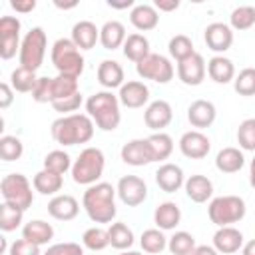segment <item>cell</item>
<instances>
[{
    "instance_id": "cell-50",
    "label": "cell",
    "mask_w": 255,
    "mask_h": 255,
    "mask_svg": "<svg viewBox=\"0 0 255 255\" xmlns=\"http://www.w3.org/2000/svg\"><path fill=\"white\" fill-rule=\"evenodd\" d=\"M8 255H44V253H40V245H36V243H32V241L22 237V239H16L10 245Z\"/></svg>"
},
{
    "instance_id": "cell-43",
    "label": "cell",
    "mask_w": 255,
    "mask_h": 255,
    "mask_svg": "<svg viewBox=\"0 0 255 255\" xmlns=\"http://www.w3.org/2000/svg\"><path fill=\"white\" fill-rule=\"evenodd\" d=\"M24 153V143L16 135H2L0 137V157L4 161H16Z\"/></svg>"
},
{
    "instance_id": "cell-5",
    "label": "cell",
    "mask_w": 255,
    "mask_h": 255,
    "mask_svg": "<svg viewBox=\"0 0 255 255\" xmlns=\"http://www.w3.org/2000/svg\"><path fill=\"white\" fill-rule=\"evenodd\" d=\"M50 60L58 74L80 78L84 72V56L80 54V48L72 42V38H58L52 46Z\"/></svg>"
},
{
    "instance_id": "cell-8",
    "label": "cell",
    "mask_w": 255,
    "mask_h": 255,
    "mask_svg": "<svg viewBox=\"0 0 255 255\" xmlns=\"http://www.w3.org/2000/svg\"><path fill=\"white\" fill-rule=\"evenodd\" d=\"M0 195L6 203H12L20 209H28L34 201V191L26 175L22 173H8L0 181Z\"/></svg>"
},
{
    "instance_id": "cell-46",
    "label": "cell",
    "mask_w": 255,
    "mask_h": 255,
    "mask_svg": "<svg viewBox=\"0 0 255 255\" xmlns=\"http://www.w3.org/2000/svg\"><path fill=\"white\" fill-rule=\"evenodd\" d=\"M233 88L239 96H255V68H243L235 76Z\"/></svg>"
},
{
    "instance_id": "cell-11",
    "label": "cell",
    "mask_w": 255,
    "mask_h": 255,
    "mask_svg": "<svg viewBox=\"0 0 255 255\" xmlns=\"http://www.w3.org/2000/svg\"><path fill=\"white\" fill-rule=\"evenodd\" d=\"M116 191H118V197L122 199V203L128 205V207H137L147 197V185L137 175H124V177H120Z\"/></svg>"
},
{
    "instance_id": "cell-17",
    "label": "cell",
    "mask_w": 255,
    "mask_h": 255,
    "mask_svg": "<svg viewBox=\"0 0 255 255\" xmlns=\"http://www.w3.org/2000/svg\"><path fill=\"white\" fill-rule=\"evenodd\" d=\"M120 155H122L124 163L133 165V167H141V165H147L153 161L147 139H129L128 143L122 145Z\"/></svg>"
},
{
    "instance_id": "cell-9",
    "label": "cell",
    "mask_w": 255,
    "mask_h": 255,
    "mask_svg": "<svg viewBox=\"0 0 255 255\" xmlns=\"http://www.w3.org/2000/svg\"><path fill=\"white\" fill-rule=\"evenodd\" d=\"M135 72L139 78L143 80H151V82H157V84H167L175 70H173V64L169 62V58L161 56V54H149L145 56L141 62L135 64Z\"/></svg>"
},
{
    "instance_id": "cell-48",
    "label": "cell",
    "mask_w": 255,
    "mask_h": 255,
    "mask_svg": "<svg viewBox=\"0 0 255 255\" xmlns=\"http://www.w3.org/2000/svg\"><path fill=\"white\" fill-rule=\"evenodd\" d=\"M44 255H84V247L74 241H64V243H54L50 245Z\"/></svg>"
},
{
    "instance_id": "cell-29",
    "label": "cell",
    "mask_w": 255,
    "mask_h": 255,
    "mask_svg": "<svg viewBox=\"0 0 255 255\" xmlns=\"http://www.w3.org/2000/svg\"><path fill=\"white\" fill-rule=\"evenodd\" d=\"M207 74L215 84H229L235 80V66L225 56H213L207 62Z\"/></svg>"
},
{
    "instance_id": "cell-18",
    "label": "cell",
    "mask_w": 255,
    "mask_h": 255,
    "mask_svg": "<svg viewBox=\"0 0 255 255\" xmlns=\"http://www.w3.org/2000/svg\"><path fill=\"white\" fill-rule=\"evenodd\" d=\"M215 118H217V110H215L213 102H209V100H195L187 108V120L197 129L209 128L215 122Z\"/></svg>"
},
{
    "instance_id": "cell-40",
    "label": "cell",
    "mask_w": 255,
    "mask_h": 255,
    "mask_svg": "<svg viewBox=\"0 0 255 255\" xmlns=\"http://www.w3.org/2000/svg\"><path fill=\"white\" fill-rule=\"evenodd\" d=\"M52 92H54V102L78 94V92H80V90H78V78L58 74L56 78H52ZM54 102H52V104H54Z\"/></svg>"
},
{
    "instance_id": "cell-37",
    "label": "cell",
    "mask_w": 255,
    "mask_h": 255,
    "mask_svg": "<svg viewBox=\"0 0 255 255\" xmlns=\"http://www.w3.org/2000/svg\"><path fill=\"white\" fill-rule=\"evenodd\" d=\"M22 219H24V209H20V207H16L12 203L2 201V205H0V229L4 233H10L16 227H20Z\"/></svg>"
},
{
    "instance_id": "cell-52",
    "label": "cell",
    "mask_w": 255,
    "mask_h": 255,
    "mask_svg": "<svg viewBox=\"0 0 255 255\" xmlns=\"http://www.w3.org/2000/svg\"><path fill=\"white\" fill-rule=\"evenodd\" d=\"M10 8L16 10V12H22V14H28L36 8V2L34 0H10Z\"/></svg>"
},
{
    "instance_id": "cell-57",
    "label": "cell",
    "mask_w": 255,
    "mask_h": 255,
    "mask_svg": "<svg viewBox=\"0 0 255 255\" xmlns=\"http://www.w3.org/2000/svg\"><path fill=\"white\" fill-rule=\"evenodd\" d=\"M249 183H251V187L255 189V157H253L251 163H249Z\"/></svg>"
},
{
    "instance_id": "cell-1",
    "label": "cell",
    "mask_w": 255,
    "mask_h": 255,
    "mask_svg": "<svg viewBox=\"0 0 255 255\" xmlns=\"http://www.w3.org/2000/svg\"><path fill=\"white\" fill-rule=\"evenodd\" d=\"M116 187L106 181H98L84 191L82 205L88 217L94 223H112L118 209H116Z\"/></svg>"
},
{
    "instance_id": "cell-20",
    "label": "cell",
    "mask_w": 255,
    "mask_h": 255,
    "mask_svg": "<svg viewBox=\"0 0 255 255\" xmlns=\"http://www.w3.org/2000/svg\"><path fill=\"white\" fill-rule=\"evenodd\" d=\"M78 211H80V203L74 195L62 193V195H54L48 201V213L58 221H70L78 215Z\"/></svg>"
},
{
    "instance_id": "cell-55",
    "label": "cell",
    "mask_w": 255,
    "mask_h": 255,
    "mask_svg": "<svg viewBox=\"0 0 255 255\" xmlns=\"http://www.w3.org/2000/svg\"><path fill=\"white\" fill-rule=\"evenodd\" d=\"M241 253H243V255H255V239H251V241L243 243Z\"/></svg>"
},
{
    "instance_id": "cell-33",
    "label": "cell",
    "mask_w": 255,
    "mask_h": 255,
    "mask_svg": "<svg viewBox=\"0 0 255 255\" xmlns=\"http://www.w3.org/2000/svg\"><path fill=\"white\" fill-rule=\"evenodd\" d=\"M147 139V145H149V151H151V157L153 161H163L171 155L173 151V139L169 133L165 131H153Z\"/></svg>"
},
{
    "instance_id": "cell-41",
    "label": "cell",
    "mask_w": 255,
    "mask_h": 255,
    "mask_svg": "<svg viewBox=\"0 0 255 255\" xmlns=\"http://www.w3.org/2000/svg\"><path fill=\"white\" fill-rule=\"evenodd\" d=\"M167 50H169V56H171L175 62H181V60L189 58L191 54H195L193 42H191V38L185 36V34L173 36V38L169 40V44H167Z\"/></svg>"
},
{
    "instance_id": "cell-49",
    "label": "cell",
    "mask_w": 255,
    "mask_h": 255,
    "mask_svg": "<svg viewBox=\"0 0 255 255\" xmlns=\"http://www.w3.org/2000/svg\"><path fill=\"white\" fill-rule=\"evenodd\" d=\"M82 94L78 92V94H74V96H70V98H64V100H58V102H54L52 104V108L56 110V112H60V114H64V116H70V114H74L80 106H82Z\"/></svg>"
},
{
    "instance_id": "cell-16",
    "label": "cell",
    "mask_w": 255,
    "mask_h": 255,
    "mask_svg": "<svg viewBox=\"0 0 255 255\" xmlns=\"http://www.w3.org/2000/svg\"><path fill=\"white\" fill-rule=\"evenodd\" d=\"M118 98H120V104L126 108H131V110L143 108L149 100V88L139 80H131L120 88Z\"/></svg>"
},
{
    "instance_id": "cell-60",
    "label": "cell",
    "mask_w": 255,
    "mask_h": 255,
    "mask_svg": "<svg viewBox=\"0 0 255 255\" xmlns=\"http://www.w3.org/2000/svg\"><path fill=\"white\" fill-rule=\"evenodd\" d=\"M94 255H98V253H94Z\"/></svg>"
},
{
    "instance_id": "cell-12",
    "label": "cell",
    "mask_w": 255,
    "mask_h": 255,
    "mask_svg": "<svg viewBox=\"0 0 255 255\" xmlns=\"http://www.w3.org/2000/svg\"><path fill=\"white\" fill-rule=\"evenodd\" d=\"M211 149L209 137L199 129H189L179 137V151L189 159H203Z\"/></svg>"
},
{
    "instance_id": "cell-26",
    "label": "cell",
    "mask_w": 255,
    "mask_h": 255,
    "mask_svg": "<svg viewBox=\"0 0 255 255\" xmlns=\"http://www.w3.org/2000/svg\"><path fill=\"white\" fill-rule=\"evenodd\" d=\"M181 221V209L173 203V201H163L155 207L153 211V223L157 225V229L161 231H169L175 229Z\"/></svg>"
},
{
    "instance_id": "cell-47",
    "label": "cell",
    "mask_w": 255,
    "mask_h": 255,
    "mask_svg": "<svg viewBox=\"0 0 255 255\" xmlns=\"http://www.w3.org/2000/svg\"><path fill=\"white\" fill-rule=\"evenodd\" d=\"M32 100L38 104H52L54 102V92H52V78L42 76L36 82V88L32 90Z\"/></svg>"
},
{
    "instance_id": "cell-21",
    "label": "cell",
    "mask_w": 255,
    "mask_h": 255,
    "mask_svg": "<svg viewBox=\"0 0 255 255\" xmlns=\"http://www.w3.org/2000/svg\"><path fill=\"white\" fill-rule=\"evenodd\" d=\"M213 247L217 249V253L229 255V253H237L243 247V233L235 227H219L213 233Z\"/></svg>"
},
{
    "instance_id": "cell-6",
    "label": "cell",
    "mask_w": 255,
    "mask_h": 255,
    "mask_svg": "<svg viewBox=\"0 0 255 255\" xmlns=\"http://www.w3.org/2000/svg\"><path fill=\"white\" fill-rule=\"evenodd\" d=\"M245 201L239 195H221V197H213L209 207H207V215L211 219V223H215L217 227H229L231 223H237L245 217Z\"/></svg>"
},
{
    "instance_id": "cell-32",
    "label": "cell",
    "mask_w": 255,
    "mask_h": 255,
    "mask_svg": "<svg viewBox=\"0 0 255 255\" xmlns=\"http://www.w3.org/2000/svg\"><path fill=\"white\" fill-rule=\"evenodd\" d=\"M124 56L128 58V60H131V62H141L145 56H149L151 52H149V40L143 36V34H129L128 38H126V42H124Z\"/></svg>"
},
{
    "instance_id": "cell-54",
    "label": "cell",
    "mask_w": 255,
    "mask_h": 255,
    "mask_svg": "<svg viewBox=\"0 0 255 255\" xmlns=\"http://www.w3.org/2000/svg\"><path fill=\"white\" fill-rule=\"evenodd\" d=\"M191 255H219L213 245H197Z\"/></svg>"
},
{
    "instance_id": "cell-25",
    "label": "cell",
    "mask_w": 255,
    "mask_h": 255,
    "mask_svg": "<svg viewBox=\"0 0 255 255\" xmlns=\"http://www.w3.org/2000/svg\"><path fill=\"white\" fill-rule=\"evenodd\" d=\"M124 68L116 62V60H104L98 66V82L106 88V90H114V88H122L124 82Z\"/></svg>"
},
{
    "instance_id": "cell-42",
    "label": "cell",
    "mask_w": 255,
    "mask_h": 255,
    "mask_svg": "<svg viewBox=\"0 0 255 255\" xmlns=\"http://www.w3.org/2000/svg\"><path fill=\"white\" fill-rule=\"evenodd\" d=\"M44 169L64 175L68 169H72V157L64 149H54L44 157Z\"/></svg>"
},
{
    "instance_id": "cell-14",
    "label": "cell",
    "mask_w": 255,
    "mask_h": 255,
    "mask_svg": "<svg viewBox=\"0 0 255 255\" xmlns=\"http://www.w3.org/2000/svg\"><path fill=\"white\" fill-rule=\"evenodd\" d=\"M205 60L201 54H191L189 58L177 62V78L185 84V86H199L205 80Z\"/></svg>"
},
{
    "instance_id": "cell-44",
    "label": "cell",
    "mask_w": 255,
    "mask_h": 255,
    "mask_svg": "<svg viewBox=\"0 0 255 255\" xmlns=\"http://www.w3.org/2000/svg\"><path fill=\"white\" fill-rule=\"evenodd\" d=\"M231 30H249L255 24V8L253 6H239L229 16Z\"/></svg>"
},
{
    "instance_id": "cell-22",
    "label": "cell",
    "mask_w": 255,
    "mask_h": 255,
    "mask_svg": "<svg viewBox=\"0 0 255 255\" xmlns=\"http://www.w3.org/2000/svg\"><path fill=\"white\" fill-rule=\"evenodd\" d=\"M72 42L80 50H92L100 42V28L90 20H80L72 28Z\"/></svg>"
},
{
    "instance_id": "cell-45",
    "label": "cell",
    "mask_w": 255,
    "mask_h": 255,
    "mask_svg": "<svg viewBox=\"0 0 255 255\" xmlns=\"http://www.w3.org/2000/svg\"><path fill=\"white\" fill-rule=\"evenodd\" d=\"M237 143L245 151H255V118H247L237 128Z\"/></svg>"
},
{
    "instance_id": "cell-24",
    "label": "cell",
    "mask_w": 255,
    "mask_h": 255,
    "mask_svg": "<svg viewBox=\"0 0 255 255\" xmlns=\"http://www.w3.org/2000/svg\"><path fill=\"white\" fill-rule=\"evenodd\" d=\"M129 22L139 32H149L159 24V14L151 4H135L129 12Z\"/></svg>"
},
{
    "instance_id": "cell-3",
    "label": "cell",
    "mask_w": 255,
    "mask_h": 255,
    "mask_svg": "<svg viewBox=\"0 0 255 255\" xmlns=\"http://www.w3.org/2000/svg\"><path fill=\"white\" fill-rule=\"evenodd\" d=\"M86 112L102 131H114L122 122L120 98L114 96L110 90L92 94L86 100Z\"/></svg>"
},
{
    "instance_id": "cell-30",
    "label": "cell",
    "mask_w": 255,
    "mask_h": 255,
    "mask_svg": "<svg viewBox=\"0 0 255 255\" xmlns=\"http://www.w3.org/2000/svg\"><path fill=\"white\" fill-rule=\"evenodd\" d=\"M243 165H245V157L239 147H223L215 155V167L221 173H237Z\"/></svg>"
},
{
    "instance_id": "cell-35",
    "label": "cell",
    "mask_w": 255,
    "mask_h": 255,
    "mask_svg": "<svg viewBox=\"0 0 255 255\" xmlns=\"http://www.w3.org/2000/svg\"><path fill=\"white\" fill-rule=\"evenodd\" d=\"M36 82H38V76H36V72H32V70H28V68H22V66H18L14 72H12V76H10V86H12V90L14 92H20V94H32V90L36 88Z\"/></svg>"
},
{
    "instance_id": "cell-39",
    "label": "cell",
    "mask_w": 255,
    "mask_h": 255,
    "mask_svg": "<svg viewBox=\"0 0 255 255\" xmlns=\"http://www.w3.org/2000/svg\"><path fill=\"white\" fill-rule=\"evenodd\" d=\"M82 243L92 253H100L102 249H106L110 245L108 229H104V227H90V229H86L84 235H82Z\"/></svg>"
},
{
    "instance_id": "cell-56",
    "label": "cell",
    "mask_w": 255,
    "mask_h": 255,
    "mask_svg": "<svg viewBox=\"0 0 255 255\" xmlns=\"http://www.w3.org/2000/svg\"><path fill=\"white\" fill-rule=\"evenodd\" d=\"M108 4H110L112 8H133V6H135L133 0H126V2H112V0H110Z\"/></svg>"
},
{
    "instance_id": "cell-27",
    "label": "cell",
    "mask_w": 255,
    "mask_h": 255,
    "mask_svg": "<svg viewBox=\"0 0 255 255\" xmlns=\"http://www.w3.org/2000/svg\"><path fill=\"white\" fill-rule=\"evenodd\" d=\"M22 237L42 247L54 239V227L44 219H30L22 227Z\"/></svg>"
},
{
    "instance_id": "cell-51",
    "label": "cell",
    "mask_w": 255,
    "mask_h": 255,
    "mask_svg": "<svg viewBox=\"0 0 255 255\" xmlns=\"http://www.w3.org/2000/svg\"><path fill=\"white\" fill-rule=\"evenodd\" d=\"M12 102H14V90H12L10 84L2 82L0 84V108L6 110V108H10Z\"/></svg>"
},
{
    "instance_id": "cell-4",
    "label": "cell",
    "mask_w": 255,
    "mask_h": 255,
    "mask_svg": "<svg viewBox=\"0 0 255 255\" xmlns=\"http://www.w3.org/2000/svg\"><path fill=\"white\" fill-rule=\"evenodd\" d=\"M106 167V155L100 147H86L72 163V179L78 185H94L102 177Z\"/></svg>"
},
{
    "instance_id": "cell-31",
    "label": "cell",
    "mask_w": 255,
    "mask_h": 255,
    "mask_svg": "<svg viewBox=\"0 0 255 255\" xmlns=\"http://www.w3.org/2000/svg\"><path fill=\"white\" fill-rule=\"evenodd\" d=\"M32 185L38 193L42 195H58V191L62 189L64 185V177L60 173H54L50 169H40L34 179H32Z\"/></svg>"
},
{
    "instance_id": "cell-7",
    "label": "cell",
    "mask_w": 255,
    "mask_h": 255,
    "mask_svg": "<svg viewBox=\"0 0 255 255\" xmlns=\"http://www.w3.org/2000/svg\"><path fill=\"white\" fill-rule=\"evenodd\" d=\"M46 48H48V38L46 32L40 26H34L22 40L18 58H20V66L28 68L32 72H36L42 64H44V56H46Z\"/></svg>"
},
{
    "instance_id": "cell-15",
    "label": "cell",
    "mask_w": 255,
    "mask_h": 255,
    "mask_svg": "<svg viewBox=\"0 0 255 255\" xmlns=\"http://www.w3.org/2000/svg\"><path fill=\"white\" fill-rule=\"evenodd\" d=\"M171 120H173V110H171L169 102H165V100L151 102L143 112V122L153 131H161L163 128H167L171 124Z\"/></svg>"
},
{
    "instance_id": "cell-59",
    "label": "cell",
    "mask_w": 255,
    "mask_h": 255,
    "mask_svg": "<svg viewBox=\"0 0 255 255\" xmlns=\"http://www.w3.org/2000/svg\"><path fill=\"white\" fill-rule=\"evenodd\" d=\"M120 255H143V253H137V251H122Z\"/></svg>"
},
{
    "instance_id": "cell-13",
    "label": "cell",
    "mask_w": 255,
    "mask_h": 255,
    "mask_svg": "<svg viewBox=\"0 0 255 255\" xmlns=\"http://www.w3.org/2000/svg\"><path fill=\"white\" fill-rule=\"evenodd\" d=\"M203 40L211 52H217V56H221L233 44V30L223 22H211L203 32Z\"/></svg>"
},
{
    "instance_id": "cell-2",
    "label": "cell",
    "mask_w": 255,
    "mask_h": 255,
    "mask_svg": "<svg viewBox=\"0 0 255 255\" xmlns=\"http://www.w3.org/2000/svg\"><path fill=\"white\" fill-rule=\"evenodd\" d=\"M50 133L60 145L88 143L94 137V120L88 114H70L52 122Z\"/></svg>"
},
{
    "instance_id": "cell-53",
    "label": "cell",
    "mask_w": 255,
    "mask_h": 255,
    "mask_svg": "<svg viewBox=\"0 0 255 255\" xmlns=\"http://www.w3.org/2000/svg\"><path fill=\"white\" fill-rule=\"evenodd\" d=\"M153 8L159 10V12H171V10L179 8V0H155Z\"/></svg>"
},
{
    "instance_id": "cell-34",
    "label": "cell",
    "mask_w": 255,
    "mask_h": 255,
    "mask_svg": "<svg viewBox=\"0 0 255 255\" xmlns=\"http://www.w3.org/2000/svg\"><path fill=\"white\" fill-rule=\"evenodd\" d=\"M108 235H110V245H112L114 249L128 251V249L133 245V231H131L124 221L110 223Z\"/></svg>"
},
{
    "instance_id": "cell-10",
    "label": "cell",
    "mask_w": 255,
    "mask_h": 255,
    "mask_svg": "<svg viewBox=\"0 0 255 255\" xmlns=\"http://www.w3.org/2000/svg\"><path fill=\"white\" fill-rule=\"evenodd\" d=\"M20 20L16 16H2L0 18V58L10 60L20 52Z\"/></svg>"
},
{
    "instance_id": "cell-28",
    "label": "cell",
    "mask_w": 255,
    "mask_h": 255,
    "mask_svg": "<svg viewBox=\"0 0 255 255\" xmlns=\"http://www.w3.org/2000/svg\"><path fill=\"white\" fill-rule=\"evenodd\" d=\"M126 26L118 20H108L102 28H100V44L106 50H118L124 46L126 42Z\"/></svg>"
},
{
    "instance_id": "cell-38",
    "label": "cell",
    "mask_w": 255,
    "mask_h": 255,
    "mask_svg": "<svg viewBox=\"0 0 255 255\" xmlns=\"http://www.w3.org/2000/svg\"><path fill=\"white\" fill-rule=\"evenodd\" d=\"M195 247V237L187 231H175L167 239V249L171 255H191Z\"/></svg>"
},
{
    "instance_id": "cell-19",
    "label": "cell",
    "mask_w": 255,
    "mask_h": 255,
    "mask_svg": "<svg viewBox=\"0 0 255 255\" xmlns=\"http://www.w3.org/2000/svg\"><path fill=\"white\" fill-rule=\"evenodd\" d=\"M155 183L159 185L161 191L165 193H175L183 183H185V175L183 169L175 163H161L155 171Z\"/></svg>"
},
{
    "instance_id": "cell-36",
    "label": "cell",
    "mask_w": 255,
    "mask_h": 255,
    "mask_svg": "<svg viewBox=\"0 0 255 255\" xmlns=\"http://www.w3.org/2000/svg\"><path fill=\"white\" fill-rule=\"evenodd\" d=\"M139 245H141V249H143L145 253L155 255V253H161V251L167 247V237L163 235L161 229L151 227V229H145V231L141 233Z\"/></svg>"
},
{
    "instance_id": "cell-58",
    "label": "cell",
    "mask_w": 255,
    "mask_h": 255,
    "mask_svg": "<svg viewBox=\"0 0 255 255\" xmlns=\"http://www.w3.org/2000/svg\"><path fill=\"white\" fill-rule=\"evenodd\" d=\"M56 6H58V8H62V10H70V8H76V6H78V2H70V4H62V2H56Z\"/></svg>"
},
{
    "instance_id": "cell-23",
    "label": "cell",
    "mask_w": 255,
    "mask_h": 255,
    "mask_svg": "<svg viewBox=\"0 0 255 255\" xmlns=\"http://www.w3.org/2000/svg\"><path fill=\"white\" fill-rule=\"evenodd\" d=\"M183 187H185L187 197L191 201H195V203H205L213 195V183H211V179L207 175H201V173L189 175L185 179Z\"/></svg>"
}]
</instances>
